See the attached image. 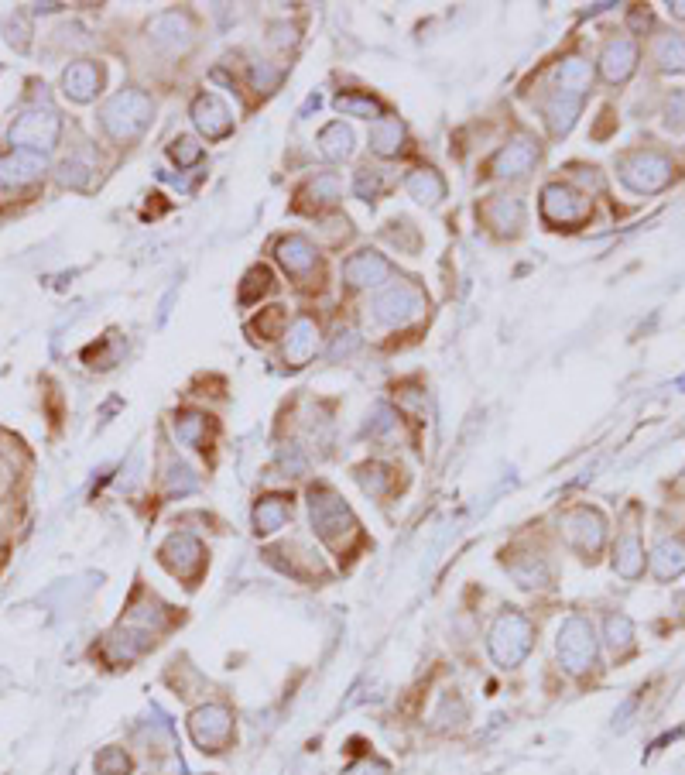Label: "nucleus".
<instances>
[{
  "instance_id": "14",
  "label": "nucleus",
  "mask_w": 685,
  "mask_h": 775,
  "mask_svg": "<svg viewBox=\"0 0 685 775\" xmlns=\"http://www.w3.org/2000/svg\"><path fill=\"white\" fill-rule=\"evenodd\" d=\"M501 566L521 590H545L552 583V566L535 549H504Z\"/></svg>"
},
{
  "instance_id": "22",
  "label": "nucleus",
  "mask_w": 685,
  "mask_h": 775,
  "mask_svg": "<svg viewBox=\"0 0 685 775\" xmlns=\"http://www.w3.org/2000/svg\"><path fill=\"white\" fill-rule=\"evenodd\" d=\"M45 172V155L38 151H11V155L0 158V186L7 189H21L38 182Z\"/></svg>"
},
{
  "instance_id": "24",
  "label": "nucleus",
  "mask_w": 685,
  "mask_h": 775,
  "mask_svg": "<svg viewBox=\"0 0 685 775\" xmlns=\"http://www.w3.org/2000/svg\"><path fill=\"white\" fill-rule=\"evenodd\" d=\"M319 347V326L312 323L309 316H298L292 326H288V340H285V364L288 367H305L316 357Z\"/></svg>"
},
{
  "instance_id": "45",
  "label": "nucleus",
  "mask_w": 685,
  "mask_h": 775,
  "mask_svg": "<svg viewBox=\"0 0 685 775\" xmlns=\"http://www.w3.org/2000/svg\"><path fill=\"white\" fill-rule=\"evenodd\" d=\"M281 83V73L271 62H251V86L257 93H271Z\"/></svg>"
},
{
  "instance_id": "32",
  "label": "nucleus",
  "mask_w": 685,
  "mask_h": 775,
  "mask_svg": "<svg viewBox=\"0 0 685 775\" xmlns=\"http://www.w3.org/2000/svg\"><path fill=\"white\" fill-rule=\"evenodd\" d=\"M343 193V182L336 172H319L316 179H309L302 186V193H298V199H309L312 210H322V206H333L336 199H340Z\"/></svg>"
},
{
  "instance_id": "48",
  "label": "nucleus",
  "mask_w": 685,
  "mask_h": 775,
  "mask_svg": "<svg viewBox=\"0 0 685 775\" xmlns=\"http://www.w3.org/2000/svg\"><path fill=\"white\" fill-rule=\"evenodd\" d=\"M668 11H672L675 18H685V4H668Z\"/></svg>"
},
{
  "instance_id": "35",
  "label": "nucleus",
  "mask_w": 685,
  "mask_h": 775,
  "mask_svg": "<svg viewBox=\"0 0 685 775\" xmlns=\"http://www.w3.org/2000/svg\"><path fill=\"white\" fill-rule=\"evenodd\" d=\"M603 638H607V645L614 649V655L620 659V655H627L634 649V625L627 614H607V625H603Z\"/></svg>"
},
{
  "instance_id": "18",
  "label": "nucleus",
  "mask_w": 685,
  "mask_h": 775,
  "mask_svg": "<svg viewBox=\"0 0 685 775\" xmlns=\"http://www.w3.org/2000/svg\"><path fill=\"white\" fill-rule=\"evenodd\" d=\"M477 213L497 237H518L525 227V203L518 196H490Z\"/></svg>"
},
{
  "instance_id": "34",
  "label": "nucleus",
  "mask_w": 685,
  "mask_h": 775,
  "mask_svg": "<svg viewBox=\"0 0 685 775\" xmlns=\"http://www.w3.org/2000/svg\"><path fill=\"white\" fill-rule=\"evenodd\" d=\"M333 107H336V114H343V117H374V121H381L384 117V107H381V100L377 97H370V93H340V97L333 100Z\"/></svg>"
},
{
  "instance_id": "21",
  "label": "nucleus",
  "mask_w": 685,
  "mask_h": 775,
  "mask_svg": "<svg viewBox=\"0 0 685 775\" xmlns=\"http://www.w3.org/2000/svg\"><path fill=\"white\" fill-rule=\"evenodd\" d=\"M638 69V42L634 38H610L600 55V73L607 83H627Z\"/></svg>"
},
{
  "instance_id": "17",
  "label": "nucleus",
  "mask_w": 685,
  "mask_h": 775,
  "mask_svg": "<svg viewBox=\"0 0 685 775\" xmlns=\"http://www.w3.org/2000/svg\"><path fill=\"white\" fill-rule=\"evenodd\" d=\"M391 261L384 258V254L377 251H357L353 258L343 261V278L350 289H377V285H384L391 278Z\"/></svg>"
},
{
  "instance_id": "16",
  "label": "nucleus",
  "mask_w": 685,
  "mask_h": 775,
  "mask_svg": "<svg viewBox=\"0 0 685 775\" xmlns=\"http://www.w3.org/2000/svg\"><path fill=\"white\" fill-rule=\"evenodd\" d=\"M192 124L199 127L206 141H223L233 134V117H230V107L223 103L216 93H199L192 100Z\"/></svg>"
},
{
  "instance_id": "38",
  "label": "nucleus",
  "mask_w": 685,
  "mask_h": 775,
  "mask_svg": "<svg viewBox=\"0 0 685 775\" xmlns=\"http://www.w3.org/2000/svg\"><path fill=\"white\" fill-rule=\"evenodd\" d=\"M271 289H274V275H271V268L254 265V268L244 275V282H240V302H244V306H251V302H257L264 292H271Z\"/></svg>"
},
{
  "instance_id": "9",
  "label": "nucleus",
  "mask_w": 685,
  "mask_h": 775,
  "mask_svg": "<svg viewBox=\"0 0 685 775\" xmlns=\"http://www.w3.org/2000/svg\"><path fill=\"white\" fill-rule=\"evenodd\" d=\"M62 134V117L55 110H24V114L14 117L11 131V145H18V151H38L45 155L48 148H55Z\"/></svg>"
},
{
  "instance_id": "25",
  "label": "nucleus",
  "mask_w": 685,
  "mask_h": 775,
  "mask_svg": "<svg viewBox=\"0 0 685 775\" xmlns=\"http://www.w3.org/2000/svg\"><path fill=\"white\" fill-rule=\"evenodd\" d=\"M579 110H583V93L555 90L552 100L545 103L548 134H552V138H562V134H569L572 124H576V117H579Z\"/></svg>"
},
{
  "instance_id": "10",
  "label": "nucleus",
  "mask_w": 685,
  "mask_h": 775,
  "mask_svg": "<svg viewBox=\"0 0 685 775\" xmlns=\"http://www.w3.org/2000/svg\"><path fill=\"white\" fill-rule=\"evenodd\" d=\"M264 559L298 583H322L329 577L319 553L305 546L302 539H288V542H278V546H268L264 549Z\"/></svg>"
},
{
  "instance_id": "46",
  "label": "nucleus",
  "mask_w": 685,
  "mask_h": 775,
  "mask_svg": "<svg viewBox=\"0 0 685 775\" xmlns=\"http://www.w3.org/2000/svg\"><path fill=\"white\" fill-rule=\"evenodd\" d=\"M357 333L353 330H336V337H333V347H329V357L333 361H340V357H350L353 350H357Z\"/></svg>"
},
{
  "instance_id": "29",
  "label": "nucleus",
  "mask_w": 685,
  "mask_h": 775,
  "mask_svg": "<svg viewBox=\"0 0 685 775\" xmlns=\"http://www.w3.org/2000/svg\"><path fill=\"white\" fill-rule=\"evenodd\" d=\"M398 470L394 467H388V463H377V460H370V463H360L357 470H353V477H357V484L364 487V494H370V498H388V494L398 487Z\"/></svg>"
},
{
  "instance_id": "40",
  "label": "nucleus",
  "mask_w": 685,
  "mask_h": 775,
  "mask_svg": "<svg viewBox=\"0 0 685 775\" xmlns=\"http://www.w3.org/2000/svg\"><path fill=\"white\" fill-rule=\"evenodd\" d=\"M93 769L100 772V775H131L134 762H131V755H127L124 748L110 745V748H103L100 755L93 758Z\"/></svg>"
},
{
  "instance_id": "3",
  "label": "nucleus",
  "mask_w": 685,
  "mask_h": 775,
  "mask_svg": "<svg viewBox=\"0 0 685 775\" xmlns=\"http://www.w3.org/2000/svg\"><path fill=\"white\" fill-rule=\"evenodd\" d=\"M155 117V100L144 90H120L100 110V127L114 141H134Z\"/></svg>"
},
{
  "instance_id": "7",
  "label": "nucleus",
  "mask_w": 685,
  "mask_h": 775,
  "mask_svg": "<svg viewBox=\"0 0 685 775\" xmlns=\"http://www.w3.org/2000/svg\"><path fill=\"white\" fill-rule=\"evenodd\" d=\"M425 306H429V299H425V292L418 289V285L391 282L374 295V302H370V316H374L377 326H388V330H394V326L411 323V319L422 313Z\"/></svg>"
},
{
  "instance_id": "33",
  "label": "nucleus",
  "mask_w": 685,
  "mask_h": 775,
  "mask_svg": "<svg viewBox=\"0 0 685 775\" xmlns=\"http://www.w3.org/2000/svg\"><path fill=\"white\" fill-rule=\"evenodd\" d=\"M319 151L329 158V162H343V158L353 155V131L343 121H333L319 131Z\"/></svg>"
},
{
  "instance_id": "11",
  "label": "nucleus",
  "mask_w": 685,
  "mask_h": 775,
  "mask_svg": "<svg viewBox=\"0 0 685 775\" xmlns=\"http://www.w3.org/2000/svg\"><path fill=\"white\" fill-rule=\"evenodd\" d=\"M562 529H566L569 549H576L586 563H593L596 553L603 549V542H607V518H603V511H596L590 505L572 508L569 515L562 518Z\"/></svg>"
},
{
  "instance_id": "1",
  "label": "nucleus",
  "mask_w": 685,
  "mask_h": 775,
  "mask_svg": "<svg viewBox=\"0 0 685 775\" xmlns=\"http://www.w3.org/2000/svg\"><path fill=\"white\" fill-rule=\"evenodd\" d=\"M309 518H312V532L319 535L322 546L333 549V556L343 559L357 553L364 532H360L353 508L346 505V498L333 484L319 481L309 487Z\"/></svg>"
},
{
  "instance_id": "5",
  "label": "nucleus",
  "mask_w": 685,
  "mask_h": 775,
  "mask_svg": "<svg viewBox=\"0 0 685 775\" xmlns=\"http://www.w3.org/2000/svg\"><path fill=\"white\" fill-rule=\"evenodd\" d=\"M555 652H559V662L569 676H586L600 659V642H596V631L586 618L572 614V618L562 621L559 638H555Z\"/></svg>"
},
{
  "instance_id": "8",
  "label": "nucleus",
  "mask_w": 685,
  "mask_h": 775,
  "mask_svg": "<svg viewBox=\"0 0 685 775\" xmlns=\"http://www.w3.org/2000/svg\"><path fill=\"white\" fill-rule=\"evenodd\" d=\"M617 175L631 193H662L672 182V162L658 151H631L617 162Z\"/></svg>"
},
{
  "instance_id": "6",
  "label": "nucleus",
  "mask_w": 685,
  "mask_h": 775,
  "mask_svg": "<svg viewBox=\"0 0 685 775\" xmlns=\"http://www.w3.org/2000/svg\"><path fill=\"white\" fill-rule=\"evenodd\" d=\"M189 734L203 755H223L237 741V721L223 703H203L189 714Z\"/></svg>"
},
{
  "instance_id": "26",
  "label": "nucleus",
  "mask_w": 685,
  "mask_h": 775,
  "mask_svg": "<svg viewBox=\"0 0 685 775\" xmlns=\"http://www.w3.org/2000/svg\"><path fill=\"white\" fill-rule=\"evenodd\" d=\"M614 570H617L624 580H638L641 573H644V546H641V535H638V529H634V525H627V529L617 535Z\"/></svg>"
},
{
  "instance_id": "31",
  "label": "nucleus",
  "mask_w": 685,
  "mask_h": 775,
  "mask_svg": "<svg viewBox=\"0 0 685 775\" xmlns=\"http://www.w3.org/2000/svg\"><path fill=\"white\" fill-rule=\"evenodd\" d=\"M651 570L658 580H675L685 573V542L682 539H662L651 556Z\"/></svg>"
},
{
  "instance_id": "43",
  "label": "nucleus",
  "mask_w": 685,
  "mask_h": 775,
  "mask_svg": "<svg viewBox=\"0 0 685 775\" xmlns=\"http://www.w3.org/2000/svg\"><path fill=\"white\" fill-rule=\"evenodd\" d=\"M353 189H357V196L364 199V203H377V196H381V189H384L381 172H374L370 165H364V169L357 172V182H353Z\"/></svg>"
},
{
  "instance_id": "28",
  "label": "nucleus",
  "mask_w": 685,
  "mask_h": 775,
  "mask_svg": "<svg viewBox=\"0 0 685 775\" xmlns=\"http://www.w3.org/2000/svg\"><path fill=\"white\" fill-rule=\"evenodd\" d=\"M370 148L381 158H398L401 148H405V124L398 117L384 114L381 121L370 124Z\"/></svg>"
},
{
  "instance_id": "27",
  "label": "nucleus",
  "mask_w": 685,
  "mask_h": 775,
  "mask_svg": "<svg viewBox=\"0 0 685 775\" xmlns=\"http://www.w3.org/2000/svg\"><path fill=\"white\" fill-rule=\"evenodd\" d=\"M175 436H179L185 446H192V450L206 453L209 446H213L216 422L209 419L206 412H179L175 415Z\"/></svg>"
},
{
  "instance_id": "23",
  "label": "nucleus",
  "mask_w": 685,
  "mask_h": 775,
  "mask_svg": "<svg viewBox=\"0 0 685 775\" xmlns=\"http://www.w3.org/2000/svg\"><path fill=\"white\" fill-rule=\"evenodd\" d=\"M274 254H278L281 268H285L288 275H295V278L309 275V271L316 268V261H319L316 244H312L309 237H302V234H288V237H281L278 247H274Z\"/></svg>"
},
{
  "instance_id": "30",
  "label": "nucleus",
  "mask_w": 685,
  "mask_h": 775,
  "mask_svg": "<svg viewBox=\"0 0 685 775\" xmlns=\"http://www.w3.org/2000/svg\"><path fill=\"white\" fill-rule=\"evenodd\" d=\"M405 189H408V196L422 206H435L446 199V179H442L435 169H415L405 179Z\"/></svg>"
},
{
  "instance_id": "20",
  "label": "nucleus",
  "mask_w": 685,
  "mask_h": 775,
  "mask_svg": "<svg viewBox=\"0 0 685 775\" xmlns=\"http://www.w3.org/2000/svg\"><path fill=\"white\" fill-rule=\"evenodd\" d=\"M292 508H295V498L285 491H271V494H261L254 501V511H251V525H254V535H274L281 532L288 522H292Z\"/></svg>"
},
{
  "instance_id": "13",
  "label": "nucleus",
  "mask_w": 685,
  "mask_h": 775,
  "mask_svg": "<svg viewBox=\"0 0 685 775\" xmlns=\"http://www.w3.org/2000/svg\"><path fill=\"white\" fill-rule=\"evenodd\" d=\"M148 38L158 52L165 55H185L196 42V21L189 11H161L151 18Z\"/></svg>"
},
{
  "instance_id": "36",
  "label": "nucleus",
  "mask_w": 685,
  "mask_h": 775,
  "mask_svg": "<svg viewBox=\"0 0 685 775\" xmlns=\"http://www.w3.org/2000/svg\"><path fill=\"white\" fill-rule=\"evenodd\" d=\"M655 62L665 73H685V35H665L655 45Z\"/></svg>"
},
{
  "instance_id": "41",
  "label": "nucleus",
  "mask_w": 685,
  "mask_h": 775,
  "mask_svg": "<svg viewBox=\"0 0 685 775\" xmlns=\"http://www.w3.org/2000/svg\"><path fill=\"white\" fill-rule=\"evenodd\" d=\"M168 158H172L179 169H192V165L203 162V145H196L189 134H179V138L168 145Z\"/></svg>"
},
{
  "instance_id": "42",
  "label": "nucleus",
  "mask_w": 685,
  "mask_h": 775,
  "mask_svg": "<svg viewBox=\"0 0 685 775\" xmlns=\"http://www.w3.org/2000/svg\"><path fill=\"white\" fill-rule=\"evenodd\" d=\"M192 487H196V474H192V470L185 467L182 460H172V463H168V474H165V491H168V498H175V494H189Z\"/></svg>"
},
{
  "instance_id": "15",
  "label": "nucleus",
  "mask_w": 685,
  "mask_h": 775,
  "mask_svg": "<svg viewBox=\"0 0 685 775\" xmlns=\"http://www.w3.org/2000/svg\"><path fill=\"white\" fill-rule=\"evenodd\" d=\"M538 158H542V148H538L531 138H518L490 158L487 175L490 179H521V175H528L531 169H535Z\"/></svg>"
},
{
  "instance_id": "2",
  "label": "nucleus",
  "mask_w": 685,
  "mask_h": 775,
  "mask_svg": "<svg viewBox=\"0 0 685 775\" xmlns=\"http://www.w3.org/2000/svg\"><path fill=\"white\" fill-rule=\"evenodd\" d=\"M490 659L501 669H518L528 659V652L535 649V625H531L528 614H521L518 607H504L497 614L494 628L487 638Z\"/></svg>"
},
{
  "instance_id": "47",
  "label": "nucleus",
  "mask_w": 685,
  "mask_h": 775,
  "mask_svg": "<svg viewBox=\"0 0 685 775\" xmlns=\"http://www.w3.org/2000/svg\"><path fill=\"white\" fill-rule=\"evenodd\" d=\"M668 124H672V127L685 124V90H679L672 100H668Z\"/></svg>"
},
{
  "instance_id": "19",
  "label": "nucleus",
  "mask_w": 685,
  "mask_h": 775,
  "mask_svg": "<svg viewBox=\"0 0 685 775\" xmlns=\"http://www.w3.org/2000/svg\"><path fill=\"white\" fill-rule=\"evenodd\" d=\"M103 79H107V73H103L100 62L79 59L62 73V93H66V100H72V103H90L100 97Z\"/></svg>"
},
{
  "instance_id": "37",
  "label": "nucleus",
  "mask_w": 685,
  "mask_h": 775,
  "mask_svg": "<svg viewBox=\"0 0 685 775\" xmlns=\"http://www.w3.org/2000/svg\"><path fill=\"white\" fill-rule=\"evenodd\" d=\"M555 79H559V90H572V93H586V86H590V62L583 59H566L559 69H555Z\"/></svg>"
},
{
  "instance_id": "12",
  "label": "nucleus",
  "mask_w": 685,
  "mask_h": 775,
  "mask_svg": "<svg viewBox=\"0 0 685 775\" xmlns=\"http://www.w3.org/2000/svg\"><path fill=\"white\" fill-rule=\"evenodd\" d=\"M542 220L552 227H579V223L590 220V196L579 193V189L566 186V182H552L542 189Z\"/></svg>"
},
{
  "instance_id": "44",
  "label": "nucleus",
  "mask_w": 685,
  "mask_h": 775,
  "mask_svg": "<svg viewBox=\"0 0 685 775\" xmlns=\"http://www.w3.org/2000/svg\"><path fill=\"white\" fill-rule=\"evenodd\" d=\"M59 182H62V186H69V189H83L86 182H90V165L79 162V158H66V162H62V169H59Z\"/></svg>"
},
{
  "instance_id": "4",
  "label": "nucleus",
  "mask_w": 685,
  "mask_h": 775,
  "mask_svg": "<svg viewBox=\"0 0 685 775\" xmlns=\"http://www.w3.org/2000/svg\"><path fill=\"white\" fill-rule=\"evenodd\" d=\"M158 563L165 566L175 580H182L189 590H196L199 580H203V573L209 570V553L192 532H172L158 546Z\"/></svg>"
},
{
  "instance_id": "39",
  "label": "nucleus",
  "mask_w": 685,
  "mask_h": 775,
  "mask_svg": "<svg viewBox=\"0 0 685 775\" xmlns=\"http://www.w3.org/2000/svg\"><path fill=\"white\" fill-rule=\"evenodd\" d=\"M251 333L257 340H278L285 333V306H268L251 319Z\"/></svg>"
}]
</instances>
